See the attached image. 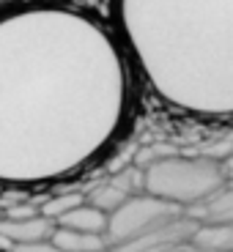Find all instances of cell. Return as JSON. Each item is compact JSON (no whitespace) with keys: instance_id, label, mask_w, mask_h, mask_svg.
Masks as SVG:
<instances>
[{"instance_id":"6da1fadb","label":"cell","mask_w":233,"mask_h":252,"mask_svg":"<svg viewBox=\"0 0 233 252\" xmlns=\"http://www.w3.org/2000/svg\"><path fill=\"white\" fill-rule=\"evenodd\" d=\"M124 63L104 28L63 3L0 11V189L61 181L118 132Z\"/></svg>"},{"instance_id":"7a4b0ae2","label":"cell","mask_w":233,"mask_h":252,"mask_svg":"<svg viewBox=\"0 0 233 252\" xmlns=\"http://www.w3.org/2000/svg\"><path fill=\"white\" fill-rule=\"evenodd\" d=\"M140 187L145 195L189 211L225 187V173L211 157H165L140 173Z\"/></svg>"},{"instance_id":"3957f363","label":"cell","mask_w":233,"mask_h":252,"mask_svg":"<svg viewBox=\"0 0 233 252\" xmlns=\"http://www.w3.org/2000/svg\"><path fill=\"white\" fill-rule=\"evenodd\" d=\"M181 217H187L184 208L173 206L167 200H159V197L145 195V192H137V195H132L126 203H121L113 214H107L104 239H107V247L137 241V239H145V236L157 233V230L170 227Z\"/></svg>"},{"instance_id":"277c9868","label":"cell","mask_w":233,"mask_h":252,"mask_svg":"<svg viewBox=\"0 0 233 252\" xmlns=\"http://www.w3.org/2000/svg\"><path fill=\"white\" fill-rule=\"evenodd\" d=\"M137 192H143V187H140V173L129 167V170L115 173L107 181H101L99 187H94L85 195V203H91L94 208H99L104 214H113L121 203H126L132 195H137Z\"/></svg>"},{"instance_id":"5b68a950","label":"cell","mask_w":233,"mask_h":252,"mask_svg":"<svg viewBox=\"0 0 233 252\" xmlns=\"http://www.w3.org/2000/svg\"><path fill=\"white\" fill-rule=\"evenodd\" d=\"M55 222L47 217H28V220H6L0 217V236H6L11 244H33V241H50Z\"/></svg>"},{"instance_id":"8992f818","label":"cell","mask_w":233,"mask_h":252,"mask_svg":"<svg viewBox=\"0 0 233 252\" xmlns=\"http://www.w3.org/2000/svg\"><path fill=\"white\" fill-rule=\"evenodd\" d=\"M187 214L198 225H233V184H225L217 195H211L200 206L189 208Z\"/></svg>"},{"instance_id":"52a82bcc","label":"cell","mask_w":233,"mask_h":252,"mask_svg":"<svg viewBox=\"0 0 233 252\" xmlns=\"http://www.w3.org/2000/svg\"><path fill=\"white\" fill-rule=\"evenodd\" d=\"M55 225L58 227H69V230H80V233L104 236V230H107V214L99 211V208H94L91 203L82 200L80 206L71 208L69 214H63Z\"/></svg>"},{"instance_id":"ba28073f","label":"cell","mask_w":233,"mask_h":252,"mask_svg":"<svg viewBox=\"0 0 233 252\" xmlns=\"http://www.w3.org/2000/svg\"><path fill=\"white\" fill-rule=\"evenodd\" d=\"M50 244L58 252H107V239L96 233H80L69 227H58L52 230Z\"/></svg>"},{"instance_id":"9c48e42d","label":"cell","mask_w":233,"mask_h":252,"mask_svg":"<svg viewBox=\"0 0 233 252\" xmlns=\"http://www.w3.org/2000/svg\"><path fill=\"white\" fill-rule=\"evenodd\" d=\"M189 241L200 252H233V225H198Z\"/></svg>"},{"instance_id":"30bf717a","label":"cell","mask_w":233,"mask_h":252,"mask_svg":"<svg viewBox=\"0 0 233 252\" xmlns=\"http://www.w3.org/2000/svg\"><path fill=\"white\" fill-rule=\"evenodd\" d=\"M82 200H85V195H80V192H58V195H52V197H44L38 214L52 220V222H58L63 214H69L74 206H80Z\"/></svg>"},{"instance_id":"8fae6325","label":"cell","mask_w":233,"mask_h":252,"mask_svg":"<svg viewBox=\"0 0 233 252\" xmlns=\"http://www.w3.org/2000/svg\"><path fill=\"white\" fill-rule=\"evenodd\" d=\"M11 252H58L50 241H33V244H14Z\"/></svg>"},{"instance_id":"7c38bea8","label":"cell","mask_w":233,"mask_h":252,"mask_svg":"<svg viewBox=\"0 0 233 252\" xmlns=\"http://www.w3.org/2000/svg\"><path fill=\"white\" fill-rule=\"evenodd\" d=\"M148 252H200L192 241H176V244H165V247H157V250H148Z\"/></svg>"},{"instance_id":"4fadbf2b","label":"cell","mask_w":233,"mask_h":252,"mask_svg":"<svg viewBox=\"0 0 233 252\" xmlns=\"http://www.w3.org/2000/svg\"><path fill=\"white\" fill-rule=\"evenodd\" d=\"M220 162H222V173H225V184H233V151Z\"/></svg>"},{"instance_id":"5bb4252c","label":"cell","mask_w":233,"mask_h":252,"mask_svg":"<svg viewBox=\"0 0 233 252\" xmlns=\"http://www.w3.org/2000/svg\"><path fill=\"white\" fill-rule=\"evenodd\" d=\"M11 247H14V244L6 239V236H0V252H11Z\"/></svg>"},{"instance_id":"9a60e30c","label":"cell","mask_w":233,"mask_h":252,"mask_svg":"<svg viewBox=\"0 0 233 252\" xmlns=\"http://www.w3.org/2000/svg\"><path fill=\"white\" fill-rule=\"evenodd\" d=\"M0 217H3V211H0Z\"/></svg>"}]
</instances>
